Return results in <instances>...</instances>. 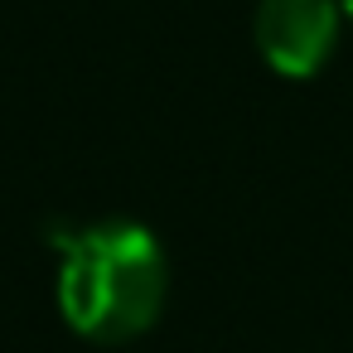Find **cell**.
<instances>
[{
    "mask_svg": "<svg viewBox=\"0 0 353 353\" xmlns=\"http://www.w3.org/2000/svg\"><path fill=\"white\" fill-rule=\"evenodd\" d=\"M170 295V261L150 228L102 218L59 242V314L92 343L141 339Z\"/></svg>",
    "mask_w": 353,
    "mask_h": 353,
    "instance_id": "cell-1",
    "label": "cell"
},
{
    "mask_svg": "<svg viewBox=\"0 0 353 353\" xmlns=\"http://www.w3.org/2000/svg\"><path fill=\"white\" fill-rule=\"evenodd\" d=\"M339 0H261L252 34L281 78H314L339 44Z\"/></svg>",
    "mask_w": 353,
    "mask_h": 353,
    "instance_id": "cell-2",
    "label": "cell"
},
{
    "mask_svg": "<svg viewBox=\"0 0 353 353\" xmlns=\"http://www.w3.org/2000/svg\"><path fill=\"white\" fill-rule=\"evenodd\" d=\"M339 6H343V15H348V20H353V0H339Z\"/></svg>",
    "mask_w": 353,
    "mask_h": 353,
    "instance_id": "cell-3",
    "label": "cell"
}]
</instances>
